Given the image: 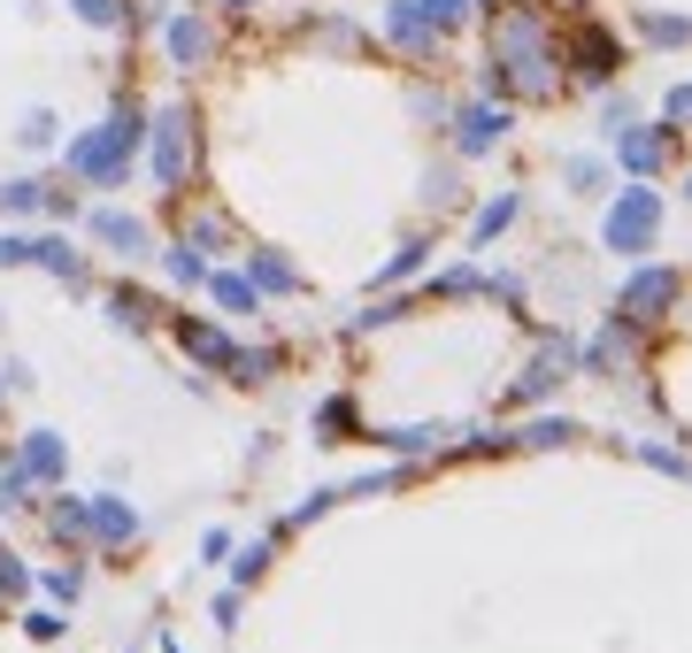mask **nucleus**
Instances as JSON below:
<instances>
[{
	"label": "nucleus",
	"mask_w": 692,
	"mask_h": 653,
	"mask_svg": "<svg viewBox=\"0 0 692 653\" xmlns=\"http://www.w3.org/2000/svg\"><path fill=\"white\" fill-rule=\"evenodd\" d=\"M139 139H147V116H139L132 101H116V116L70 147V169L93 177V185H124V177H132V155H139Z\"/></svg>",
	"instance_id": "f257e3e1"
},
{
	"label": "nucleus",
	"mask_w": 692,
	"mask_h": 653,
	"mask_svg": "<svg viewBox=\"0 0 692 653\" xmlns=\"http://www.w3.org/2000/svg\"><path fill=\"white\" fill-rule=\"evenodd\" d=\"M554 54V31H546V0H501L485 15V62L516 70V62H546Z\"/></svg>",
	"instance_id": "f03ea898"
},
{
	"label": "nucleus",
	"mask_w": 692,
	"mask_h": 653,
	"mask_svg": "<svg viewBox=\"0 0 692 653\" xmlns=\"http://www.w3.org/2000/svg\"><path fill=\"white\" fill-rule=\"evenodd\" d=\"M654 239H662V192L647 185V177H631L616 200H608V215H600V246L608 254H654Z\"/></svg>",
	"instance_id": "7ed1b4c3"
},
{
	"label": "nucleus",
	"mask_w": 692,
	"mask_h": 653,
	"mask_svg": "<svg viewBox=\"0 0 692 653\" xmlns=\"http://www.w3.org/2000/svg\"><path fill=\"white\" fill-rule=\"evenodd\" d=\"M554 62L577 70L585 85H608V77L623 70V46H616V31H608L593 8H569V15H562V39H554Z\"/></svg>",
	"instance_id": "20e7f679"
},
{
	"label": "nucleus",
	"mask_w": 692,
	"mask_h": 653,
	"mask_svg": "<svg viewBox=\"0 0 692 653\" xmlns=\"http://www.w3.org/2000/svg\"><path fill=\"white\" fill-rule=\"evenodd\" d=\"M678 285H685L678 270H631V285H623V301H616V308H623L616 324H631V330L662 324V316H670V301H678Z\"/></svg>",
	"instance_id": "39448f33"
},
{
	"label": "nucleus",
	"mask_w": 692,
	"mask_h": 653,
	"mask_svg": "<svg viewBox=\"0 0 692 653\" xmlns=\"http://www.w3.org/2000/svg\"><path fill=\"white\" fill-rule=\"evenodd\" d=\"M501 131H508V101H470V108H454V155H462V162H485V155L501 147Z\"/></svg>",
	"instance_id": "423d86ee"
},
{
	"label": "nucleus",
	"mask_w": 692,
	"mask_h": 653,
	"mask_svg": "<svg viewBox=\"0 0 692 653\" xmlns=\"http://www.w3.org/2000/svg\"><path fill=\"white\" fill-rule=\"evenodd\" d=\"M385 39H392L408 62H431L447 31L431 23V8H423V0H392V8H385Z\"/></svg>",
	"instance_id": "0eeeda50"
},
{
	"label": "nucleus",
	"mask_w": 692,
	"mask_h": 653,
	"mask_svg": "<svg viewBox=\"0 0 692 653\" xmlns=\"http://www.w3.org/2000/svg\"><path fill=\"white\" fill-rule=\"evenodd\" d=\"M162 46L177 70H200V62H216V23L200 8H177V15H162Z\"/></svg>",
	"instance_id": "6e6552de"
},
{
	"label": "nucleus",
	"mask_w": 692,
	"mask_h": 653,
	"mask_svg": "<svg viewBox=\"0 0 692 653\" xmlns=\"http://www.w3.org/2000/svg\"><path fill=\"white\" fill-rule=\"evenodd\" d=\"M147 139H155V177H162V185H185V169H192V116H185V108H162Z\"/></svg>",
	"instance_id": "1a4fd4ad"
},
{
	"label": "nucleus",
	"mask_w": 692,
	"mask_h": 653,
	"mask_svg": "<svg viewBox=\"0 0 692 653\" xmlns=\"http://www.w3.org/2000/svg\"><path fill=\"white\" fill-rule=\"evenodd\" d=\"M670 155H678L670 124H662V131H616V162L631 169V177H647V185H654V177L670 169Z\"/></svg>",
	"instance_id": "9d476101"
},
{
	"label": "nucleus",
	"mask_w": 692,
	"mask_h": 653,
	"mask_svg": "<svg viewBox=\"0 0 692 653\" xmlns=\"http://www.w3.org/2000/svg\"><path fill=\"white\" fill-rule=\"evenodd\" d=\"M569 361H577V346H569V338H546V346H538V361H531V369L516 377V392H508V400H516V408L546 400V392L562 385V369H569Z\"/></svg>",
	"instance_id": "9b49d317"
},
{
	"label": "nucleus",
	"mask_w": 692,
	"mask_h": 653,
	"mask_svg": "<svg viewBox=\"0 0 692 653\" xmlns=\"http://www.w3.org/2000/svg\"><path fill=\"white\" fill-rule=\"evenodd\" d=\"M516 215H523V192H493V200L478 208V223H470V254H485V246H493Z\"/></svg>",
	"instance_id": "f8f14e48"
},
{
	"label": "nucleus",
	"mask_w": 692,
	"mask_h": 653,
	"mask_svg": "<svg viewBox=\"0 0 692 653\" xmlns=\"http://www.w3.org/2000/svg\"><path fill=\"white\" fill-rule=\"evenodd\" d=\"M85 523H93V538H101V546H132V538H139V515H132L124 499H93V507H85Z\"/></svg>",
	"instance_id": "ddd939ff"
},
{
	"label": "nucleus",
	"mask_w": 692,
	"mask_h": 653,
	"mask_svg": "<svg viewBox=\"0 0 692 653\" xmlns=\"http://www.w3.org/2000/svg\"><path fill=\"white\" fill-rule=\"evenodd\" d=\"M177 346H185L192 361H208V369H231V361H239V346H231L223 330H208V324H177Z\"/></svg>",
	"instance_id": "4468645a"
},
{
	"label": "nucleus",
	"mask_w": 692,
	"mask_h": 653,
	"mask_svg": "<svg viewBox=\"0 0 692 653\" xmlns=\"http://www.w3.org/2000/svg\"><path fill=\"white\" fill-rule=\"evenodd\" d=\"M93 239H108V246L139 254V246H147V223H139V215H124V208H101V215H93Z\"/></svg>",
	"instance_id": "2eb2a0df"
},
{
	"label": "nucleus",
	"mask_w": 692,
	"mask_h": 653,
	"mask_svg": "<svg viewBox=\"0 0 692 653\" xmlns=\"http://www.w3.org/2000/svg\"><path fill=\"white\" fill-rule=\"evenodd\" d=\"M569 439H577V423H562V415H538V423L501 431V446H569Z\"/></svg>",
	"instance_id": "dca6fc26"
},
{
	"label": "nucleus",
	"mask_w": 692,
	"mask_h": 653,
	"mask_svg": "<svg viewBox=\"0 0 692 653\" xmlns=\"http://www.w3.org/2000/svg\"><path fill=\"white\" fill-rule=\"evenodd\" d=\"M23 477H46V485L62 477V439L54 431H31L23 439Z\"/></svg>",
	"instance_id": "f3484780"
},
{
	"label": "nucleus",
	"mask_w": 692,
	"mask_h": 653,
	"mask_svg": "<svg viewBox=\"0 0 692 653\" xmlns=\"http://www.w3.org/2000/svg\"><path fill=\"white\" fill-rule=\"evenodd\" d=\"M639 39H647V46H692V15H662V8H647V15H639Z\"/></svg>",
	"instance_id": "a211bd4d"
},
{
	"label": "nucleus",
	"mask_w": 692,
	"mask_h": 653,
	"mask_svg": "<svg viewBox=\"0 0 692 653\" xmlns=\"http://www.w3.org/2000/svg\"><path fill=\"white\" fill-rule=\"evenodd\" d=\"M208 293H216L231 316H254V277H239V270H208Z\"/></svg>",
	"instance_id": "6ab92c4d"
},
{
	"label": "nucleus",
	"mask_w": 692,
	"mask_h": 653,
	"mask_svg": "<svg viewBox=\"0 0 692 653\" xmlns=\"http://www.w3.org/2000/svg\"><path fill=\"white\" fill-rule=\"evenodd\" d=\"M569 185H577V192H608V162H600V155H569Z\"/></svg>",
	"instance_id": "aec40b11"
},
{
	"label": "nucleus",
	"mask_w": 692,
	"mask_h": 653,
	"mask_svg": "<svg viewBox=\"0 0 692 653\" xmlns=\"http://www.w3.org/2000/svg\"><path fill=\"white\" fill-rule=\"evenodd\" d=\"M170 277L177 285H208V262H200V246L185 239V246H170Z\"/></svg>",
	"instance_id": "412c9836"
},
{
	"label": "nucleus",
	"mask_w": 692,
	"mask_h": 653,
	"mask_svg": "<svg viewBox=\"0 0 692 653\" xmlns=\"http://www.w3.org/2000/svg\"><path fill=\"white\" fill-rule=\"evenodd\" d=\"M31 262H46V270L77 277V254H70V239H31Z\"/></svg>",
	"instance_id": "4be33fe9"
},
{
	"label": "nucleus",
	"mask_w": 692,
	"mask_h": 653,
	"mask_svg": "<svg viewBox=\"0 0 692 653\" xmlns=\"http://www.w3.org/2000/svg\"><path fill=\"white\" fill-rule=\"evenodd\" d=\"M254 285H262V293H293L301 277H293V270H285L277 254H254Z\"/></svg>",
	"instance_id": "5701e85b"
},
{
	"label": "nucleus",
	"mask_w": 692,
	"mask_h": 653,
	"mask_svg": "<svg viewBox=\"0 0 692 653\" xmlns=\"http://www.w3.org/2000/svg\"><path fill=\"white\" fill-rule=\"evenodd\" d=\"M423 8H431V23H439L447 39H454V31H462V23L478 15V0H423Z\"/></svg>",
	"instance_id": "b1692460"
},
{
	"label": "nucleus",
	"mask_w": 692,
	"mask_h": 653,
	"mask_svg": "<svg viewBox=\"0 0 692 653\" xmlns=\"http://www.w3.org/2000/svg\"><path fill=\"white\" fill-rule=\"evenodd\" d=\"M77 15H85L93 31H116V23L132 15V0H77Z\"/></svg>",
	"instance_id": "393cba45"
},
{
	"label": "nucleus",
	"mask_w": 692,
	"mask_h": 653,
	"mask_svg": "<svg viewBox=\"0 0 692 653\" xmlns=\"http://www.w3.org/2000/svg\"><path fill=\"white\" fill-rule=\"evenodd\" d=\"M39 200H46V185H31V177H15V185L0 192V208H8V215H31Z\"/></svg>",
	"instance_id": "a878e982"
},
{
	"label": "nucleus",
	"mask_w": 692,
	"mask_h": 653,
	"mask_svg": "<svg viewBox=\"0 0 692 653\" xmlns=\"http://www.w3.org/2000/svg\"><path fill=\"white\" fill-rule=\"evenodd\" d=\"M423 254H431V239H408V246H400V254L385 262V285H400L408 270H423Z\"/></svg>",
	"instance_id": "bb28decb"
},
{
	"label": "nucleus",
	"mask_w": 692,
	"mask_h": 653,
	"mask_svg": "<svg viewBox=\"0 0 692 653\" xmlns=\"http://www.w3.org/2000/svg\"><path fill=\"white\" fill-rule=\"evenodd\" d=\"M15 139H23V147H54V116H46V108H31V116H23V131H15Z\"/></svg>",
	"instance_id": "cd10ccee"
},
{
	"label": "nucleus",
	"mask_w": 692,
	"mask_h": 653,
	"mask_svg": "<svg viewBox=\"0 0 692 653\" xmlns=\"http://www.w3.org/2000/svg\"><path fill=\"white\" fill-rule=\"evenodd\" d=\"M262 561H270V546H247V554L231 561V569H239V584H254V577H262Z\"/></svg>",
	"instance_id": "c85d7f7f"
},
{
	"label": "nucleus",
	"mask_w": 692,
	"mask_h": 653,
	"mask_svg": "<svg viewBox=\"0 0 692 653\" xmlns=\"http://www.w3.org/2000/svg\"><path fill=\"white\" fill-rule=\"evenodd\" d=\"M23 631H31V639H62V615H46V608H31V615H23Z\"/></svg>",
	"instance_id": "c756f323"
},
{
	"label": "nucleus",
	"mask_w": 692,
	"mask_h": 653,
	"mask_svg": "<svg viewBox=\"0 0 692 653\" xmlns=\"http://www.w3.org/2000/svg\"><path fill=\"white\" fill-rule=\"evenodd\" d=\"M639 462H654V470H678V477H685V470H692L685 454H670V446H639Z\"/></svg>",
	"instance_id": "7c9ffc66"
},
{
	"label": "nucleus",
	"mask_w": 692,
	"mask_h": 653,
	"mask_svg": "<svg viewBox=\"0 0 692 653\" xmlns=\"http://www.w3.org/2000/svg\"><path fill=\"white\" fill-rule=\"evenodd\" d=\"M324 431H332V439L354 431V408H346V400H324Z\"/></svg>",
	"instance_id": "2f4dec72"
},
{
	"label": "nucleus",
	"mask_w": 692,
	"mask_h": 653,
	"mask_svg": "<svg viewBox=\"0 0 692 653\" xmlns=\"http://www.w3.org/2000/svg\"><path fill=\"white\" fill-rule=\"evenodd\" d=\"M670 124H692V85H678V93H670Z\"/></svg>",
	"instance_id": "473e14b6"
},
{
	"label": "nucleus",
	"mask_w": 692,
	"mask_h": 653,
	"mask_svg": "<svg viewBox=\"0 0 692 653\" xmlns=\"http://www.w3.org/2000/svg\"><path fill=\"white\" fill-rule=\"evenodd\" d=\"M478 8H485V15H493V8H501V0H478Z\"/></svg>",
	"instance_id": "72a5a7b5"
},
{
	"label": "nucleus",
	"mask_w": 692,
	"mask_h": 653,
	"mask_svg": "<svg viewBox=\"0 0 692 653\" xmlns=\"http://www.w3.org/2000/svg\"><path fill=\"white\" fill-rule=\"evenodd\" d=\"M223 8H254V0H223Z\"/></svg>",
	"instance_id": "f704fd0d"
},
{
	"label": "nucleus",
	"mask_w": 692,
	"mask_h": 653,
	"mask_svg": "<svg viewBox=\"0 0 692 653\" xmlns=\"http://www.w3.org/2000/svg\"><path fill=\"white\" fill-rule=\"evenodd\" d=\"M685 200H692V169H685Z\"/></svg>",
	"instance_id": "c9c22d12"
},
{
	"label": "nucleus",
	"mask_w": 692,
	"mask_h": 653,
	"mask_svg": "<svg viewBox=\"0 0 692 653\" xmlns=\"http://www.w3.org/2000/svg\"><path fill=\"white\" fill-rule=\"evenodd\" d=\"M162 653H177V646H162Z\"/></svg>",
	"instance_id": "e433bc0d"
}]
</instances>
